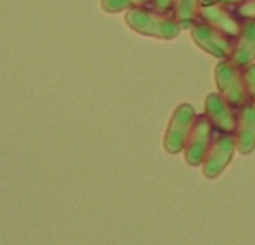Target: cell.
I'll use <instances>...</instances> for the list:
<instances>
[{
    "label": "cell",
    "instance_id": "cell-1",
    "mask_svg": "<svg viewBox=\"0 0 255 245\" xmlns=\"http://www.w3.org/2000/svg\"><path fill=\"white\" fill-rule=\"evenodd\" d=\"M126 22L136 33L164 40L178 37L181 31L179 24L172 16H169L167 13L146 9L143 6L127 10Z\"/></svg>",
    "mask_w": 255,
    "mask_h": 245
},
{
    "label": "cell",
    "instance_id": "cell-2",
    "mask_svg": "<svg viewBox=\"0 0 255 245\" xmlns=\"http://www.w3.org/2000/svg\"><path fill=\"white\" fill-rule=\"evenodd\" d=\"M194 120L196 112L190 103H182L175 109L164 135V148L167 153L178 154L185 148Z\"/></svg>",
    "mask_w": 255,
    "mask_h": 245
},
{
    "label": "cell",
    "instance_id": "cell-3",
    "mask_svg": "<svg viewBox=\"0 0 255 245\" xmlns=\"http://www.w3.org/2000/svg\"><path fill=\"white\" fill-rule=\"evenodd\" d=\"M215 82L220 94L233 106H244L247 100V90L244 84V76L232 61H220L215 67Z\"/></svg>",
    "mask_w": 255,
    "mask_h": 245
},
{
    "label": "cell",
    "instance_id": "cell-4",
    "mask_svg": "<svg viewBox=\"0 0 255 245\" xmlns=\"http://www.w3.org/2000/svg\"><path fill=\"white\" fill-rule=\"evenodd\" d=\"M236 151V139L232 133H224L218 136L208 148V153L203 160V175L206 178L220 177L224 169L232 162Z\"/></svg>",
    "mask_w": 255,
    "mask_h": 245
},
{
    "label": "cell",
    "instance_id": "cell-5",
    "mask_svg": "<svg viewBox=\"0 0 255 245\" xmlns=\"http://www.w3.org/2000/svg\"><path fill=\"white\" fill-rule=\"evenodd\" d=\"M191 37L197 46H200L205 52L217 58H227L232 54V37H229L227 34L221 33L220 30L206 22L194 24L191 30Z\"/></svg>",
    "mask_w": 255,
    "mask_h": 245
},
{
    "label": "cell",
    "instance_id": "cell-6",
    "mask_svg": "<svg viewBox=\"0 0 255 245\" xmlns=\"http://www.w3.org/2000/svg\"><path fill=\"white\" fill-rule=\"evenodd\" d=\"M212 124L206 115H199L194 120L191 133L185 144V160L191 166H200L205 160L208 148L211 145Z\"/></svg>",
    "mask_w": 255,
    "mask_h": 245
},
{
    "label": "cell",
    "instance_id": "cell-7",
    "mask_svg": "<svg viewBox=\"0 0 255 245\" xmlns=\"http://www.w3.org/2000/svg\"><path fill=\"white\" fill-rule=\"evenodd\" d=\"M199 16L209 25L215 27L221 33L227 34L229 37H238L242 25L241 22L224 7V4L215 0H205L200 1L199 6Z\"/></svg>",
    "mask_w": 255,
    "mask_h": 245
},
{
    "label": "cell",
    "instance_id": "cell-8",
    "mask_svg": "<svg viewBox=\"0 0 255 245\" xmlns=\"http://www.w3.org/2000/svg\"><path fill=\"white\" fill-rule=\"evenodd\" d=\"M232 108L233 106L220 93H211L205 100L206 117L212 126L224 133H233L236 129V115Z\"/></svg>",
    "mask_w": 255,
    "mask_h": 245
},
{
    "label": "cell",
    "instance_id": "cell-9",
    "mask_svg": "<svg viewBox=\"0 0 255 245\" xmlns=\"http://www.w3.org/2000/svg\"><path fill=\"white\" fill-rule=\"evenodd\" d=\"M236 150L242 154H251L255 150V105L245 103L236 117L235 129Z\"/></svg>",
    "mask_w": 255,
    "mask_h": 245
},
{
    "label": "cell",
    "instance_id": "cell-10",
    "mask_svg": "<svg viewBox=\"0 0 255 245\" xmlns=\"http://www.w3.org/2000/svg\"><path fill=\"white\" fill-rule=\"evenodd\" d=\"M255 60V21H245L242 30L238 36L236 43L233 45L230 61L239 67L245 69L253 64Z\"/></svg>",
    "mask_w": 255,
    "mask_h": 245
},
{
    "label": "cell",
    "instance_id": "cell-11",
    "mask_svg": "<svg viewBox=\"0 0 255 245\" xmlns=\"http://www.w3.org/2000/svg\"><path fill=\"white\" fill-rule=\"evenodd\" d=\"M200 0H175L173 4V19L181 28H190L196 24L199 16Z\"/></svg>",
    "mask_w": 255,
    "mask_h": 245
},
{
    "label": "cell",
    "instance_id": "cell-12",
    "mask_svg": "<svg viewBox=\"0 0 255 245\" xmlns=\"http://www.w3.org/2000/svg\"><path fill=\"white\" fill-rule=\"evenodd\" d=\"M149 1L152 0H102V9L108 13H117L134 7H142Z\"/></svg>",
    "mask_w": 255,
    "mask_h": 245
},
{
    "label": "cell",
    "instance_id": "cell-13",
    "mask_svg": "<svg viewBox=\"0 0 255 245\" xmlns=\"http://www.w3.org/2000/svg\"><path fill=\"white\" fill-rule=\"evenodd\" d=\"M244 76V84H245V90H247V96H250V99L253 100L255 105V64H250L245 67V72L242 73Z\"/></svg>",
    "mask_w": 255,
    "mask_h": 245
},
{
    "label": "cell",
    "instance_id": "cell-14",
    "mask_svg": "<svg viewBox=\"0 0 255 245\" xmlns=\"http://www.w3.org/2000/svg\"><path fill=\"white\" fill-rule=\"evenodd\" d=\"M236 13L245 21H255V0H247L241 3L236 9Z\"/></svg>",
    "mask_w": 255,
    "mask_h": 245
},
{
    "label": "cell",
    "instance_id": "cell-15",
    "mask_svg": "<svg viewBox=\"0 0 255 245\" xmlns=\"http://www.w3.org/2000/svg\"><path fill=\"white\" fill-rule=\"evenodd\" d=\"M152 4H154V9H155L157 12L167 13L169 10L173 9L175 0H152Z\"/></svg>",
    "mask_w": 255,
    "mask_h": 245
},
{
    "label": "cell",
    "instance_id": "cell-16",
    "mask_svg": "<svg viewBox=\"0 0 255 245\" xmlns=\"http://www.w3.org/2000/svg\"><path fill=\"white\" fill-rule=\"evenodd\" d=\"M215 1H218V3H221L224 6H233V4H238V3H244L247 0H215Z\"/></svg>",
    "mask_w": 255,
    "mask_h": 245
}]
</instances>
